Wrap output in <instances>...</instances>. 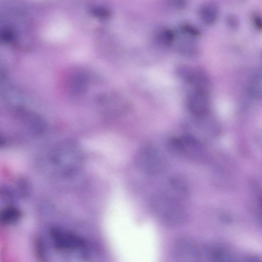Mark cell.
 <instances>
[{
	"label": "cell",
	"instance_id": "cell-18",
	"mask_svg": "<svg viewBox=\"0 0 262 262\" xmlns=\"http://www.w3.org/2000/svg\"><path fill=\"white\" fill-rule=\"evenodd\" d=\"M253 24L254 27L257 30H261V17L260 16L257 14H255L253 15L252 18Z\"/></svg>",
	"mask_w": 262,
	"mask_h": 262
},
{
	"label": "cell",
	"instance_id": "cell-10",
	"mask_svg": "<svg viewBox=\"0 0 262 262\" xmlns=\"http://www.w3.org/2000/svg\"><path fill=\"white\" fill-rule=\"evenodd\" d=\"M207 257L210 262H237L230 251L221 245L210 247L208 250Z\"/></svg>",
	"mask_w": 262,
	"mask_h": 262
},
{
	"label": "cell",
	"instance_id": "cell-16",
	"mask_svg": "<svg viewBox=\"0 0 262 262\" xmlns=\"http://www.w3.org/2000/svg\"><path fill=\"white\" fill-rule=\"evenodd\" d=\"M180 29L182 34L192 38L198 37L201 35V32L197 27L189 24H184L181 25Z\"/></svg>",
	"mask_w": 262,
	"mask_h": 262
},
{
	"label": "cell",
	"instance_id": "cell-17",
	"mask_svg": "<svg viewBox=\"0 0 262 262\" xmlns=\"http://www.w3.org/2000/svg\"><path fill=\"white\" fill-rule=\"evenodd\" d=\"M237 262H261V259L257 255L249 254L243 256Z\"/></svg>",
	"mask_w": 262,
	"mask_h": 262
},
{
	"label": "cell",
	"instance_id": "cell-3",
	"mask_svg": "<svg viewBox=\"0 0 262 262\" xmlns=\"http://www.w3.org/2000/svg\"><path fill=\"white\" fill-rule=\"evenodd\" d=\"M169 145L177 155L193 160H201L205 157V150L201 142L192 135L172 138L169 141Z\"/></svg>",
	"mask_w": 262,
	"mask_h": 262
},
{
	"label": "cell",
	"instance_id": "cell-6",
	"mask_svg": "<svg viewBox=\"0 0 262 262\" xmlns=\"http://www.w3.org/2000/svg\"><path fill=\"white\" fill-rule=\"evenodd\" d=\"M49 236L53 245L60 250L78 249L85 245L79 237L57 227L50 229Z\"/></svg>",
	"mask_w": 262,
	"mask_h": 262
},
{
	"label": "cell",
	"instance_id": "cell-19",
	"mask_svg": "<svg viewBox=\"0 0 262 262\" xmlns=\"http://www.w3.org/2000/svg\"><path fill=\"white\" fill-rule=\"evenodd\" d=\"M94 13L98 16L104 17L108 15L107 12L103 9H95Z\"/></svg>",
	"mask_w": 262,
	"mask_h": 262
},
{
	"label": "cell",
	"instance_id": "cell-8",
	"mask_svg": "<svg viewBox=\"0 0 262 262\" xmlns=\"http://www.w3.org/2000/svg\"><path fill=\"white\" fill-rule=\"evenodd\" d=\"M174 253L179 262H200L201 252L197 243L189 237H181L174 244Z\"/></svg>",
	"mask_w": 262,
	"mask_h": 262
},
{
	"label": "cell",
	"instance_id": "cell-5",
	"mask_svg": "<svg viewBox=\"0 0 262 262\" xmlns=\"http://www.w3.org/2000/svg\"><path fill=\"white\" fill-rule=\"evenodd\" d=\"M187 106L195 117L203 118L207 116L210 108V101L207 90L193 89L187 98Z\"/></svg>",
	"mask_w": 262,
	"mask_h": 262
},
{
	"label": "cell",
	"instance_id": "cell-11",
	"mask_svg": "<svg viewBox=\"0 0 262 262\" xmlns=\"http://www.w3.org/2000/svg\"><path fill=\"white\" fill-rule=\"evenodd\" d=\"M184 35L183 38L179 41L177 49L179 52L186 56H194L199 52L198 46L193 40L194 38Z\"/></svg>",
	"mask_w": 262,
	"mask_h": 262
},
{
	"label": "cell",
	"instance_id": "cell-20",
	"mask_svg": "<svg viewBox=\"0 0 262 262\" xmlns=\"http://www.w3.org/2000/svg\"><path fill=\"white\" fill-rule=\"evenodd\" d=\"M228 24L232 28H235L237 25V20L233 16H229L227 19Z\"/></svg>",
	"mask_w": 262,
	"mask_h": 262
},
{
	"label": "cell",
	"instance_id": "cell-7",
	"mask_svg": "<svg viewBox=\"0 0 262 262\" xmlns=\"http://www.w3.org/2000/svg\"><path fill=\"white\" fill-rule=\"evenodd\" d=\"M178 76L184 81L194 86V89L207 90L209 79L207 73L202 69L196 67L182 64L176 70Z\"/></svg>",
	"mask_w": 262,
	"mask_h": 262
},
{
	"label": "cell",
	"instance_id": "cell-12",
	"mask_svg": "<svg viewBox=\"0 0 262 262\" xmlns=\"http://www.w3.org/2000/svg\"><path fill=\"white\" fill-rule=\"evenodd\" d=\"M71 77L70 80V88L73 93L78 94L85 89L87 84V77L81 72H77Z\"/></svg>",
	"mask_w": 262,
	"mask_h": 262
},
{
	"label": "cell",
	"instance_id": "cell-1",
	"mask_svg": "<svg viewBox=\"0 0 262 262\" xmlns=\"http://www.w3.org/2000/svg\"><path fill=\"white\" fill-rule=\"evenodd\" d=\"M85 159L84 152L76 141L65 139L53 148L51 160L59 175L70 178L76 174L82 168Z\"/></svg>",
	"mask_w": 262,
	"mask_h": 262
},
{
	"label": "cell",
	"instance_id": "cell-15",
	"mask_svg": "<svg viewBox=\"0 0 262 262\" xmlns=\"http://www.w3.org/2000/svg\"><path fill=\"white\" fill-rule=\"evenodd\" d=\"M158 33V39L161 43L164 45H171L176 40V34L171 29L163 28Z\"/></svg>",
	"mask_w": 262,
	"mask_h": 262
},
{
	"label": "cell",
	"instance_id": "cell-14",
	"mask_svg": "<svg viewBox=\"0 0 262 262\" xmlns=\"http://www.w3.org/2000/svg\"><path fill=\"white\" fill-rule=\"evenodd\" d=\"M249 91L252 96L260 98L261 96V75L260 73L256 74L249 83Z\"/></svg>",
	"mask_w": 262,
	"mask_h": 262
},
{
	"label": "cell",
	"instance_id": "cell-13",
	"mask_svg": "<svg viewBox=\"0 0 262 262\" xmlns=\"http://www.w3.org/2000/svg\"><path fill=\"white\" fill-rule=\"evenodd\" d=\"M19 210L15 207H8L0 212V222L4 225H12L20 219Z\"/></svg>",
	"mask_w": 262,
	"mask_h": 262
},
{
	"label": "cell",
	"instance_id": "cell-4",
	"mask_svg": "<svg viewBox=\"0 0 262 262\" xmlns=\"http://www.w3.org/2000/svg\"><path fill=\"white\" fill-rule=\"evenodd\" d=\"M137 162L140 169L148 174L160 172L165 165V160L161 151L150 144L141 147L137 155Z\"/></svg>",
	"mask_w": 262,
	"mask_h": 262
},
{
	"label": "cell",
	"instance_id": "cell-9",
	"mask_svg": "<svg viewBox=\"0 0 262 262\" xmlns=\"http://www.w3.org/2000/svg\"><path fill=\"white\" fill-rule=\"evenodd\" d=\"M219 13L217 6L212 2H207L202 4L198 11L200 19L206 25L214 24L217 19Z\"/></svg>",
	"mask_w": 262,
	"mask_h": 262
},
{
	"label": "cell",
	"instance_id": "cell-2",
	"mask_svg": "<svg viewBox=\"0 0 262 262\" xmlns=\"http://www.w3.org/2000/svg\"><path fill=\"white\" fill-rule=\"evenodd\" d=\"M151 206L157 216L168 226L179 227L187 220L184 209L172 196L165 194L156 195L151 200Z\"/></svg>",
	"mask_w": 262,
	"mask_h": 262
}]
</instances>
